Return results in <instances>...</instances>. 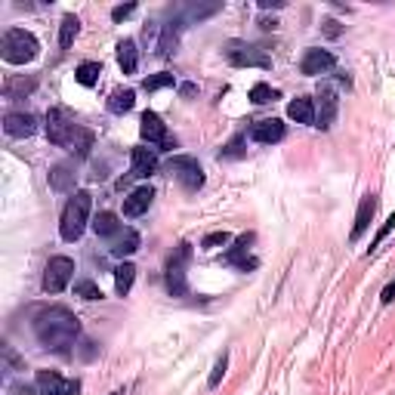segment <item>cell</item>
I'll list each match as a JSON object with an SVG mask.
<instances>
[{
    "label": "cell",
    "instance_id": "cell-24",
    "mask_svg": "<svg viewBox=\"0 0 395 395\" xmlns=\"http://www.w3.org/2000/svg\"><path fill=\"white\" fill-rule=\"evenodd\" d=\"M49 185H53L56 191H71L74 189V170L68 164H56L53 170H49Z\"/></svg>",
    "mask_w": 395,
    "mask_h": 395
},
{
    "label": "cell",
    "instance_id": "cell-43",
    "mask_svg": "<svg viewBox=\"0 0 395 395\" xmlns=\"http://www.w3.org/2000/svg\"><path fill=\"white\" fill-rule=\"evenodd\" d=\"M12 395H34L31 386H12Z\"/></svg>",
    "mask_w": 395,
    "mask_h": 395
},
{
    "label": "cell",
    "instance_id": "cell-18",
    "mask_svg": "<svg viewBox=\"0 0 395 395\" xmlns=\"http://www.w3.org/2000/svg\"><path fill=\"white\" fill-rule=\"evenodd\" d=\"M374 210H376V198H374V195H364V198H361V204H358L355 226H352V241H358L364 232H368L370 219H374Z\"/></svg>",
    "mask_w": 395,
    "mask_h": 395
},
{
    "label": "cell",
    "instance_id": "cell-37",
    "mask_svg": "<svg viewBox=\"0 0 395 395\" xmlns=\"http://www.w3.org/2000/svg\"><path fill=\"white\" fill-rule=\"evenodd\" d=\"M133 12H136V3H123V6H115V10H111V19H115V22H123V19L133 16Z\"/></svg>",
    "mask_w": 395,
    "mask_h": 395
},
{
    "label": "cell",
    "instance_id": "cell-25",
    "mask_svg": "<svg viewBox=\"0 0 395 395\" xmlns=\"http://www.w3.org/2000/svg\"><path fill=\"white\" fill-rule=\"evenodd\" d=\"M179 28H182V19L173 25H164L160 31V40H158V56H170L176 49V40H179Z\"/></svg>",
    "mask_w": 395,
    "mask_h": 395
},
{
    "label": "cell",
    "instance_id": "cell-19",
    "mask_svg": "<svg viewBox=\"0 0 395 395\" xmlns=\"http://www.w3.org/2000/svg\"><path fill=\"white\" fill-rule=\"evenodd\" d=\"M115 256H130V253L139 250V235L133 228H121V232L111 238V247H108Z\"/></svg>",
    "mask_w": 395,
    "mask_h": 395
},
{
    "label": "cell",
    "instance_id": "cell-22",
    "mask_svg": "<svg viewBox=\"0 0 395 395\" xmlns=\"http://www.w3.org/2000/svg\"><path fill=\"white\" fill-rule=\"evenodd\" d=\"M93 232H96L99 238H115V235L121 232V222H117V216L111 213V210H102V213H96V219H93Z\"/></svg>",
    "mask_w": 395,
    "mask_h": 395
},
{
    "label": "cell",
    "instance_id": "cell-5",
    "mask_svg": "<svg viewBox=\"0 0 395 395\" xmlns=\"http://www.w3.org/2000/svg\"><path fill=\"white\" fill-rule=\"evenodd\" d=\"M71 275H74V259L53 256L47 263V269H43V290L47 294H62L68 287V281H71Z\"/></svg>",
    "mask_w": 395,
    "mask_h": 395
},
{
    "label": "cell",
    "instance_id": "cell-2",
    "mask_svg": "<svg viewBox=\"0 0 395 395\" xmlns=\"http://www.w3.org/2000/svg\"><path fill=\"white\" fill-rule=\"evenodd\" d=\"M90 204H93L90 191H74L68 198L65 210H62V219H59V232L65 241H77L84 235L86 219H90Z\"/></svg>",
    "mask_w": 395,
    "mask_h": 395
},
{
    "label": "cell",
    "instance_id": "cell-21",
    "mask_svg": "<svg viewBox=\"0 0 395 395\" xmlns=\"http://www.w3.org/2000/svg\"><path fill=\"white\" fill-rule=\"evenodd\" d=\"M287 117H290V121H296V123H315V105H312V99H306V96L294 99V102L287 105Z\"/></svg>",
    "mask_w": 395,
    "mask_h": 395
},
{
    "label": "cell",
    "instance_id": "cell-40",
    "mask_svg": "<svg viewBox=\"0 0 395 395\" xmlns=\"http://www.w3.org/2000/svg\"><path fill=\"white\" fill-rule=\"evenodd\" d=\"M259 6H263V10H272V6H284V0H259Z\"/></svg>",
    "mask_w": 395,
    "mask_h": 395
},
{
    "label": "cell",
    "instance_id": "cell-17",
    "mask_svg": "<svg viewBox=\"0 0 395 395\" xmlns=\"http://www.w3.org/2000/svg\"><path fill=\"white\" fill-rule=\"evenodd\" d=\"M139 133H142V139L145 142H158V145H164L170 136H167V127H164V121H160L154 111H145V115L139 117Z\"/></svg>",
    "mask_w": 395,
    "mask_h": 395
},
{
    "label": "cell",
    "instance_id": "cell-27",
    "mask_svg": "<svg viewBox=\"0 0 395 395\" xmlns=\"http://www.w3.org/2000/svg\"><path fill=\"white\" fill-rule=\"evenodd\" d=\"M133 278H136V265L133 263H121L115 269V290L121 296L130 294V287H133Z\"/></svg>",
    "mask_w": 395,
    "mask_h": 395
},
{
    "label": "cell",
    "instance_id": "cell-44",
    "mask_svg": "<svg viewBox=\"0 0 395 395\" xmlns=\"http://www.w3.org/2000/svg\"><path fill=\"white\" fill-rule=\"evenodd\" d=\"M111 395H123V392H111Z\"/></svg>",
    "mask_w": 395,
    "mask_h": 395
},
{
    "label": "cell",
    "instance_id": "cell-39",
    "mask_svg": "<svg viewBox=\"0 0 395 395\" xmlns=\"http://www.w3.org/2000/svg\"><path fill=\"white\" fill-rule=\"evenodd\" d=\"M380 300L386 302V306L395 300V281H392V284H386V290H383V294H380Z\"/></svg>",
    "mask_w": 395,
    "mask_h": 395
},
{
    "label": "cell",
    "instance_id": "cell-26",
    "mask_svg": "<svg viewBox=\"0 0 395 395\" xmlns=\"http://www.w3.org/2000/svg\"><path fill=\"white\" fill-rule=\"evenodd\" d=\"M133 105H136V93L133 90H115V93H111V99H108L111 115H127Z\"/></svg>",
    "mask_w": 395,
    "mask_h": 395
},
{
    "label": "cell",
    "instance_id": "cell-23",
    "mask_svg": "<svg viewBox=\"0 0 395 395\" xmlns=\"http://www.w3.org/2000/svg\"><path fill=\"white\" fill-rule=\"evenodd\" d=\"M37 77H10L3 84V96L6 99H25L28 93H34Z\"/></svg>",
    "mask_w": 395,
    "mask_h": 395
},
{
    "label": "cell",
    "instance_id": "cell-30",
    "mask_svg": "<svg viewBox=\"0 0 395 395\" xmlns=\"http://www.w3.org/2000/svg\"><path fill=\"white\" fill-rule=\"evenodd\" d=\"M219 10H222V3H207V6H198V3H191L189 10H185L182 22H201V19L213 16V12H219Z\"/></svg>",
    "mask_w": 395,
    "mask_h": 395
},
{
    "label": "cell",
    "instance_id": "cell-38",
    "mask_svg": "<svg viewBox=\"0 0 395 395\" xmlns=\"http://www.w3.org/2000/svg\"><path fill=\"white\" fill-rule=\"evenodd\" d=\"M392 228H395V213H392V216H389V219H386V222H383V228H380V232H376V238H374V244H370V250H374V247H376V244H380V241H383V238H386V235H389V232H392Z\"/></svg>",
    "mask_w": 395,
    "mask_h": 395
},
{
    "label": "cell",
    "instance_id": "cell-33",
    "mask_svg": "<svg viewBox=\"0 0 395 395\" xmlns=\"http://www.w3.org/2000/svg\"><path fill=\"white\" fill-rule=\"evenodd\" d=\"M250 99H253L256 105H265V102H272V99H278V93L272 90L269 84H256V86L250 90Z\"/></svg>",
    "mask_w": 395,
    "mask_h": 395
},
{
    "label": "cell",
    "instance_id": "cell-28",
    "mask_svg": "<svg viewBox=\"0 0 395 395\" xmlns=\"http://www.w3.org/2000/svg\"><path fill=\"white\" fill-rule=\"evenodd\" d=\"M99 74H102V65H99V62H80L77 71H74V77H77L80 86H96Z\"/></svg>",
    "mask_w": 395,
    "mask_h": 395
},
{
    "label": "cell",
    "instance_id": "cell-13",
    "mask_svg": "<svg viewBox=\"0 0 395 395\" xmlns=\"http://www.w3.org/2000/svg\"><path fill=\"white\" fill-rule=\"evenodd\" d=\"M333 68V56L327 53V49H306V56H302L300 62V71L309 74V77H315V74H324Z\"/></svg>",
    "mask_w": 395,
    "mask_h": 395
},
{
    "label": "cell",
    "instance_id": "cell-34",
    "mask_svg": "<svg viewBox=\"0 0 395 395\" xmlns=\"http://www.w3.org/2000/svg\"><path fill=\"white\" fill-rule=\"evenodd\" d=\"M176 84V77H173V74H154V77H145V90L148 93H154V90H164V86H173Z\"/></svg>",
    "mask_w": 395,
    "mask_h": 395
},
{
    "label": "cell",
    "instance_id": "cell-15",
    "mask_svg": "<svg viewBox=\"0 0 395 395\" xmlns=\"http://www.w3.org/2000/svg\"><path fill=\"white\" fill-rule=\"evenodd\" d=\"M154 201L152 185H142V189H133L127 198H123V216H142Z\"/></svg>",
    "mask_w": 395,
    "mask_h": 395
},
{
    "label": "cell",
    "instance_id": "cell-14",
    "mask_svg": "<svg viewBox=\"0 0 395 395\" xmlns=\"http://www.w3.org/2000/svg\"><path fill=\"white\" fill-rule=\"evenodd\" d=\"M318 115H315V127H321V130H327L333 123V117H337V93L331 90V86H318Z\"/></svg>",
    "mask_w": 395,
    "mask_h": 395
},
{
    "label": "cell",
    "instance_id": "cell-32",
    "mask_svg": "<svg viewBox=\"0 0 395 395\" xmlns=\"http://www.w3.org/2000/svg\"><path fill=\"white\" fill-rule=\"evenodd\" d=\"M226 368H228V355L222 352L219 358H216V364H213V374H210V380H207V386L210 389H216L222 383V376H226Z\"/></svg>",
    "mask_w": 395,
    "mask_h": 395
},
{
    "label": "cell",
    "instance_id": "cell-3",
    "mask_svg": "<svg viewBox=\"0 0 395 395\" xmlns=\"http://www.w3.org/2000/svg\"><path fill=\"white\" fill-rule=\"evenodd\" d=\"M37 49H40L37 37L25 28H10L3 34V43H0V56H3L10 65H25V62H31L37 56Z\"/></svg>",
    "mask_w": 395,
    "mask_h": 395
},
{
    "label": "cell",
    "instance_id": "cell-12",
    "mask_svg": "<svg viewBox=\"0 0 395 395\" xmlns=\"http://www.w3.org/2000/svg\"><path fill=\"white\" fill-rule=\"evenodd\" d=\"M284 133H287V127H284V121H278V117H265V121H256V123L250 127V139L259 142V145L281 142Z\"/></svg>",
    "mask_w": 395,
    "mask_h": 395
},
{
    "label": "cell",
    "instance_id": "cell-7",
    "mask_svg": "<svg viewBox=\"0 0 395 395\" xmlns=\"http://www.w3.org/2000/svg\"><path fill=\"white\" fill-rule=\"evenodd\" d=\"M170 173L182 182V189H189V191H198L204 185V170H201V164H198L195 158H185V154L173 158L170 160Z\"/></svg>",
    "mask_w": 395,
    "mask_h": 395
},
{
    "label": "cell",
    "instance_id": "cell-1",
    "mask_svg": "<svg viewBox=\"0 0 395 395\" xmlns=\"http://www.w3.org/2000/svg\"><path fill=\"white\" fill-rule=\"evenodd\" d=\"M34 333H37V343H40L43 349L68 355V349L74 346V339L80 337V321L74 318L68 309L53 306V309H43V312H37Z\"/></svg>",
    "mask_w": 395,
    "mask_h": 395
},
{
    "label": "cell",
    "instance_id": "cell-10",
    "mask_svg": "<svg viewBox=\"0 0 395 395\" xmlns=\"http://www.w3.org/2000/svg\"><path fill=\"white\" fill-rule=\"evenodd\" d=\"M185 259H189V244H182V250L170 259V265H167V290H170L173 296L189 294V281H185Z\"/></svg>",
    "mask_w": 395,
    "mask_h": 395
},
{
    "label": "cell",
    "instance_id": "cell-16",
    "mask_svg": "<svg viewBox=\"0 0 395 395\" xmlns=\"http://www.w3.org/2000/svg\"><path fill=\"white\" fill-rule=\"evenodd\" d=\"M250 241H253V235H241V238L235 241V247H232V250H228L222 259H226L228 265H238L241 272H250V269H256V259H253V256H247V247H250Z\"/></svg>",
    "mask_w": 395,
    "mask_h": 395
},
{
    "label": "cell",
    "instance_id": "cell-29",
    "mask_svg": "<svg viewBox=\"0 0 395 395\" xmlns=\"http://www.w3.org/2000/svg\"><path fill=\"white\" fill-rule=\"evenodd\" d=\"M77 31H80V19H77V16H65V19H62V28H59V43H62V49L71 47L74 37H77Z\"/></svg>",
    "mask_w": 395,
    "mask_h": 395
},
{
    "label": "cell",
    "instance_id": "cell-9",
    "mask_svg": "<svg viewBox=\"0 0 395 395\" xmlns=\"http://www.w3.org/2000/svg\"><path fill=\"white\" fill-rule=\"evenodd\" d=\"M37 389L40 395H80V383L62 380L56 370H37Z\"/></svg>",
    "mask_w": 395,
    "mask_h": 395
},
{
    "label": "cell",
    "instance_id": "cell-6",
    "mask_svg": "<svg viewBox=\"0 0 395 395\" xmlns=\"http://www.w3.org/2000/svg\"><path fill=\"white\" fill-rule=\"evenodd\" d=\"M226 59L232 62L235 68H272L269 56L259 53V49L250 47V43H238V40H232L226 47Z\"/></svg>",
    "mask_w": 395,
    "mask_h": 395
},
{
    "label": "cell",
    "instance_id": "cell-4",
    "mask_svg": "<svg viewBox=\"0 0 395 395\" xmlns=\"http://www.w3.org/2000/svg\"><path fill=\"white\" fill-rule=\"evenodd\" d=\"M77 130H80V123H74V117L68 108H49L47 111V136L53 145L68 148L74 142V136H77Z\"/></svg>",
    "mask_w": 395,
    "mask_h": 395
},
{
    "label": "cell",
    "instance_id": "cell-11",
    "mask_svg": "<svg viewBox=\"0 0 395 395\" xmlns=\"http://www.w3.org/2000/svg\"><path fill=\"white\" fill-rule=\"evenodd\" d=\"M3 133L12 136V139H28V136L37 133V117L28 115V111H10L3 117Z\"/></svg>",
    "mask_w": 395,
    "mask_h": 395
},
{
    "label": "cell",
    "instance_id": "cell-35",
    "mask_svg": "<svg viewBox=\"0 0 395 395\" xmlns=\"http://www.w3.org/2000/svg\"><path fill=\"white\" fill-rule=\"evenodd\" d=\"M228 232H210V235H204V241H201V247L204 250H216V247H226L228 244Z\"/></svg>",
    "mask_w": 395,
    "mask_h": 395
},
{
    "label": "cell",
    "instance_id": "cell-41",
    "mask_svg": "<svg viewBox=\"0 0 395 395\" xmlns=\"http://www.w3.org/2000/svg\"><path fill=\"white\" fill-rule=\"evenodd\" d=\"M195 90H198L195 84H182V86H179V93H182L185 99H189V96H195Z\"/></svg>",
    "mask_w": 395,
    "mask_h": 395
},
{
    "label": "cell",
    "instance_id": "cell-31",
    "mask_svg": "<svg viewBox=\"0 0 395 395\" xmlns=\"http://www.w3.org/2000/svg\"><path fill=\"white\" fill-rule=\"evenodd\" d=\"M74 296H80V300H102V290H99L93 281H86V278H84V281L74 284Z\"/></svg>",
    "mask_w": 395,
    "mask_h": 395
},
{
    "label": "cell",
    "instance_id": "cell-36",
    "mask_svg": "<svg viewBox=\"0 0 395 395\" xmlns=\"http://www.w3.org/2000/svg\"><path fill=\"white\" fill-rule=\"evenodd\" d=\"M241 145H244V133L235 136V139L219 152V158H241V154H244V148H241Z\"/></svg>",
    "mask_w": 395,
    "mask_h": 395
},
{
    "label": "cell",
    "instance_id": "cell-20",
    "mask_svg": "<svg viewBox=\"0 0 395 395\" xmlns=\"http://www.w3.org/2000/svg\"><path fill=\"white\" fill-rule=\"evenodd\" d=\"M117 65H121L123 74L136 71V65H139V49H136V40H121V43H117Z\"/></svg>",
    "mask_w": 395,
    "mask_h": 395
},
{
    "label": "cell",
    "instance_id": "cell-42",
    "mask_svg": "<svg viewBox=\"0 0 395 395\" xmlns=\"http://www.w3.org/2000/svg\"><path fill=\"white\" fill-rule=\"evenodd\" d=\"M324 31H327V34H331V37H337V34H339L337 22H324Z\"/></svg>",
    "mask_w": 395,
    "mask_h": 395
},
{
    "label": "cell",
    "instance_id": "cell-8",
    "mask_svg": "<svg viewBox=\"0 0 395 395\" xmlns=\"http://www.w3.org/2000/svg\"><path fill=\"white\" fill-rule=\"evenodd\" d=\"M130 158H133V167H130V173L121 179V182H117L121 189L130 182V179H148L154 170H158V152H154V148L139 145V148H133V152H130Z\"/></svg>",
    "mask_w": 395,
    "mask_h": 395
}]
</instances>
